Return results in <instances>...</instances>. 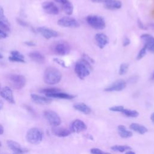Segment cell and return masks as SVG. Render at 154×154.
<instances>
[{
	"mask_svg": "<svg viewBox=\"0 0 154 154\" xmlns=\"http://www.w3.org/2000/svg\"><path fill=\"white\" fill-rule=\"evenodd\" d=\"M92 69L91 64L82 58L77 61L75 66V73L81 79H84L88 76Z\"/></svg>",
	"mask_w": 154,
	"mask_h": 154,
	"instance_id": "1",
	"label": "cell"
},
{
	"mask_svg": "<svg viewBox=\"0 0 154 154\" xmlns=\"http://www.w3.org/2000/svg\"><path fill=\"white\" fill-rule=\"evenodd\" d=\"M62 78V74L57 68L49 67L44 72L43 79L45 83L49 85H54L60 82Z\"/></svg>",
	"mask_w": 154,
	"mask_h": 154,
	"instance_id": "2",
	"label": "cell"
},
{
	"mask_svg": "<svg viewBox=\"0 0 154 154\" xmlns=\"http://www.w3.org/2000/svg\"><path fill=\"white\" fill-rule=\"evenodd\" d=\"M86 21L91 27L97 30L103 29L106 26L104 18L97 15H88L86 17Z\"/></svg>",
	"mask_w": 154,
	"mask_h": 154,
	"instance_id": "3",
	"label": "cell"
},
{
	"mask_svg": "<svg viewBox=\"0 0 154 154\" xmlns=\"http://www.w3.org/2000/svg\"><path fill=\"white\" fill-rule=\"evenodd\" d=\"M26 138L29 143L38 144L43 139V132L39 129L33 128L27 132Z\"/></svg>",
	"mask_w": 154,
	"mask_h": 154,
	"instance_id": "4",
	"label": "cell"
},
{
	"mask_svg": "<svg viewBox=\"0 0 154 154\" xmlns=\"http://www.w3.org/2000/svg\"><path fill=\"white\" fill-rule=\"evenodd\" d=\"M8 79L11 86L17 90L22 88L26 84V78L22 75L10 74L8 76Z\"/></svg>",
	"mask_w": 154,
	"mask_h": 154,
	"instance_id": "5",
	"label": "cell"
},
{
	"mask_svg": "<svg viewBox=\"0 0 154 154\" xmlns=\"http://www.w3.org/2000/svg\"><path fill=\"white\" fill-rule=\"evenodd\" d=\"M43 115L45 118L49 122V123L54 127L58 126L61 123V120L60 116L57 112H55L54 111H45L43 113Z\"/></svg>",
	"mask_w": 154,
	"mask_h": 154,
	"instance_id": "6",
	"label": "cell"
},
{
	"mask_svg": "<svg viewBox=\"0 0 154 154\" xmlns=\"http://www.w3.org/2000/svg\"><path fill=\"white\" fill-rule=\"evenodd\" d=\"M57 23L61 26L66 28H78L79 26V23L76 19L69 16H65L60 19Z\"/></svg>",
	"mask_w": 154,
	"mask_h": 154,
	"instance_id": "7",
	"label": "cell"
},
{
	"mask_svg": "<svg viewBox=\"0 0 154 154\" xmlns=\"http://www.w3.org/2000/svg\"><path fill=\"white\" fill-rule=\"evenodd\" d=\"M126 86V82L123 79H118L112 84H111L109 85L106 87L104 91H120L123 90L125 88Z\"/></svg>",
	"mask_w": 154,
	"mask_h": 154,
	"instance_id": "8",
	"label": "cell"
},
{
	"mask_svg": "<svg viewBox=\"0 0 154 154\" xmlns=\"http://www.w3.org/2000/svg\"><path fill=\"white\" fill-rule=\"evenodd\" d=\"M54 52L59 55H66L70 52V48L67 43L65 42H58L54 46Z\"/></svg>",
	"mask_w": 154,
	"mask_h": 154,
	"instance_id": "9",
	"label": "cell"
},
{
	"mask_svg": "<svg viewBox=\"0 0 154 154\" xmlns=\"http://www.w3.org/2000/svg\"><path fill=\"white\" fill-rule=\"evenodd\" d=\"M141 39L143 41L144 45L149 51L154 54V37L149 34H143L141 35Z\"/></svg>",
	"mask_w": 154,
	"mask_h": 154,
	"instance_id": "10",
	"label": "cell"
},
{
	"mask_svg": "<svg viewBox=\"0 0 154 154\" xmlns=\"http://www.w3.org/2000/svg\"><path fill=\"white\" fill-rule=\"evenodd\" d=\"M42 8L45 11L49 14L56 15L59 13V10L57 5L52 2L45 1L42 4Z\"/></svg>",
	"mask_w": 154,
	"mask_h": 154,
	"instance_id": "11",
	"label": "cell"
},
{
	"mask_svg": "<svg viewBox=\"0 0 154 154\" xmlns=\"http://www.w3.org/2000/svg\"><path fill=\"white\" fill-rule=\"evenodd\" d=\"M7 145L8 146V147L14 153H17V154H23L25 153L26 152H28V150L27 149H23L18 143L11 140H8L7 141Z\"/></svg>",
	"mask_w": 154,
	"mask_h": 154,
	"instance_id": "12",
	"label": "cell"
},
{
	"mask_svg": "<svg viewBox=\"0 0 154 154\" xmlns=\"http://www.w3.org/2000/svg\"><path fill=\"white\" fill-rule=\"evenodd\" d=\"M37 31L46 39H49L58 36V32L56 31L46 27H40L37 28Z\"/></svg>",
	"mask_w": 154,
	"mask_h": 154,
	"instance_id": "13",
	"label": "cell"
},
{
	"mask_svg": "<svg viewBox=\"0 0 154 154\" xmlns=\"http://www.w3.org/2000/svg\"><path fill=\"white\" fill-rule=\"evenodd\" d=\"M87 129V126L85 123L79 119L75 120L71 124L70 131L73 132L79 133Z\"/></svg>",
	"mask_w": 154,
	"mask_h": 154,
	"instance_id": "14",
	"label": "cell"
},
{
	"mask_svg": "<svg viewBox=\"0 0 154 154\" xmlns=\"http://www.w3.org/2000/svg\"><path fill=\"white\" fill-rule=\"evenodd\" d=\"M0 95L9 103L13 104L15 103L12 90L10 87H5L2 88L0 91Z\"/></svg>",
	"mask_w": 154,
	"mask_h": 154,
	"instance_id": "15",
	"label": "cell"
},
{
	"mask_svg": "<svg viewBox=\"0 0 154 154\" xmlns=\"http://www.w3.org/2000/svg\"><path fill=\"white\" fill-rule=\"evenodd\" d=\"M94 39L97 46L100 49H103L109 43L108 37L103 33H97L95 35Z\"/></svg>",
	"mask_w": 154,
	"mask_h": 154,
	"instance_id": "16",
	"label": "cell"
},
{
	"mask_svg": "<svg viewBox=\"0 0 154 154\" xmlns=\"http://www.w3.org/2000/svg\"><path fill=\"white\" fill-rule=\"evenodd\" d=\"M104 6L106 9L114 10L122 7V2L119 0H104Z\"/></svg>",
	"mask_w": 154,
	"mask_h": 154,
	"instance_id": "17",
	"label": "cell"
},
{
	"mask_svg": "<svg viewBox=\"0 0 154 154\" xmlns=\"http://www.w3.org/2000/svg\"><path fill=\"white\" fill-rule=\"evenodd\" d=\"M52 132L55 136L58 137H65L69 136L72 131L70 129H67L64 128H60V127H54L52 129Z\"/></svg>",
	"mask_w": 154,
	"mask_h": 154,
	"instance_id": "18",
	"label": "cell"
},
{
	"mask_svg": "<svg viewBox=\"0 0 154 154\" xmlns=\"http://www.w3.org/2000/svg\"><path fill=\"white\" fill-rule=\"evenodd\" d=\"M31 97L35 103L40 105L49 104L52 102V99L50 97H43L36 94H31Z\"/></svg>",
	"mask_w": 154,
	"mask_h": 154,
	"instance_id": "19",
	"label": "cell"
},
{
	"mask_svg": "<svg viewBox=\"0 0 154 154\" xmlns=\"http://www.w3.org/2000/svg\"><path fill=\"white\" fill-rule=\"evenodd\" d=\"M48 97H54V98H59V99H72L75 98V96L70 94L66 93H63L60 91L51 93L46 95Z\"/></svg>",
	"mask_w": 154,
	"mask_h": 154,
	"instance_id": "20",
	"label": "cell"
},
{
	"mask_svg": "<svg viewBox=\"0 0 154 154\" xmlns=\"http://www.w3.org/2000/svg\"><path fill=\"white\" fill-rule=\"evenodd\" d=\"M29 57L30 58L33 60L34 61L39 63V64H42L45 62V57L39 52L37 51H34L30 52L29 54Z\"/></svg>",
	"mask_w": 154,
	"mask_h": 154,
	"instance_id": "21",
	"label": "cell"
},
{
	"mask_svg": "<svg viewBox=\"0 0 154 154\" xmlns=\"http://www.w3.org/2000/svg\"><path fill=\"white\" fill-rule=\"evenodd\" d=\"M73 108L85 114H89L91 112V108L88 105L84 103H78L75 104L73 105Z\"/></svg>",
	"mask_w": 154,
	"mask_h": 154,
	"instance_id": "22",
	"label": "cell"
},
{
	"mask_svg": "<svg viewBox=\"0 0 154 154\" xmlns=\"http://www.w3.org/2000/svg\"><path fill=\"white\" fill-rule=\"evenodd\" d=\"M61 4V7L64 12L67 15H71L73 11V6L69 0H65Z\"/></svg>",
	"mask_w": 154,
	"mask_h": 154,
	"instance_id": "23",
	"label": "cell"
},
{
	"mask_svg": "<svg viewBox=\"0 0 154 154\" xmlns=\"http://www.w3.org/2000/svg\"><path fill=\"white\" fill-rule=\"evenodd\" d=\"M129 128L139 133L140 134H144L147 132V129L145 126L138 123H132Z\"/></svg>",
	"mask_w": 154,
	"mask_h": 154,
	"instance_id": "24",
	"label": "cell"
},
{
	"mask_svg": "<svg viewBox=\"0 0 154 154\" xmlns=\"http://www.w3.org/2000/svg\"><path fill=\"white\" fill-rule=\"evenodd\" d=\"M118 132L119 135L122 138H126L132 136V132L130 131H128L123 125H119L118 126Z\"/></svg>",
	"mask_w": 154,
	"mask_h": 154,
	"instance_id": "25",
	"label": "cell"
},
{
	"mask_svg": "<svg viewBox=\"0 0 154 154\" xmlns=\"http://www.w3.org/2000/svg\"><path fill=\"white\" fill-rule=\"evenodd\" d=\"M121 112L129 117H137L139 115V113L136 110H132L125 108H124Z\"/></svg>",
	"mask_w": 154,
	"mask_h": 154,
	"instance_id": "26",
	"label": "cell"
},
{
	"mask_svg": "<svg viewBox=\"0 0 154 154\" xmlns=\"http://www.w3.org/2000/svg\"><path fill=\"white\" fill-rule=\"evenodd\" d=\"M111 149L115 152H123L126 150H130L131 147L126 145H116L111 147Z\"/></svg>",
	"mask_w": 154,
	"mask_h": 154,
	"instance_id": "27",
	"label": "cell"
},
{
	"mask_svg": "<svg viewBox=\"0 0 154 154\" xmlns=\"http://www.w3.org/2000/svg\"><path fill=\"white\" fill-rule=\"evenodd\" d=\"M61 90L59 88H42L39 90V91L42 93H44L46 95L51 93H54L56 92L60 91Z\"/></svg>",
	"mask_w": 154,
	"mask_h": 154,
	"instance_id": "28",
	"label": "cell"
},
{
	"mask_svg": "<svg viewBox=\"0 0 154 154\" xmlns=\"http://www.w3.org/2000/svg\"><path fill=\"white\" fill-rule=\"evenodd\" d=\"M128 69H129V64L128 63H122L119 67V75H123L126 74L128 70Z\"/></svg>",
	"mask_w": 154,
	"mask_h": 154,
	"instance_id": "29",
	"label": "cell"
},
{
	"mask_svg": "<svg viewBox=\"0 0 154 154\" xmlns=\"http://www.w3.org/2000/svg\"><path fill=\"white\" fill-rule=\"evenodd\" d=\"M0 22H2L4 23H5L7 25H10V23L8 22V19H7V17H5V14H4V9L3 8L0 6Z\"/></svg>",
	"mask_w": 154,
	"mask_h": 154,
	"instance_id": "30",
	"label": "cell"
},
{
	"mask_svg": "<svg viewBox=\"0 0 154 154\" xmlns=\"http://www.w3.org/2000/svg\"><path fill=\"white\" fill-rule=\"evenodd\" d=\"M146 52H147V49L146 48L145 46H144L143 48H142L140 51H139L138 54H137V58L136 59L137 60H140L141 59H142L146 54Z\"/></svg>",
	"mask_w": 154,
	"mask_h": 154,
	"instance_id": "31",
	"label": "cell"
},
{
	"mask_svg": "<svg viewBox=\"0 0 154 154\" xmlns=\"http://www.w3.org/2000/svg\"><path fill=\"white\" fill-rule=\"evenodd\" d=\"M90 153L91 154H110L109 153L105 152L98 148H92L90 150Z\"/></svg>",
	"mask_w": 154,
	"mask_h": 154,
	"instance_id": "32",
	"label": "cell"
},
{
	"mask_svg": "<svg viewBox=\"0 0 154 154\" xmlns=\"http://www.w3.org/2000/svg\"><path fill=\"white\" fill-rule=\"evenodd\" d=\"M10 54H11V56L24 60V56L21 53H20L19 52H18L17 51H13L11 52Z\"/></svg>",
	"mask_w": 154,
	"mask_h": 154,
	"instance_id": "33",
	"label": "cell"
},
{
	"mask_svg": "<svg viewBox=\"0 0 154 154\" xmlns=\"http://www.w3.org/2000/svg\"><path fill=\"white\" fill-rule=\"evenodd\" d=\"M109 110L111 111H114V112H122V110L124 109V107L122 105L119 106H114L112 107H110Z\"/></svg>",
	"mask_w": 154,
	"mask_h": 154,
	"instance_id": "34",
	"label": "cell"
},
{
	"mask_svg": "<svg viewBox=\"0 0 154 154\" xmlns=\"http://www.w3.org/2000/svg\"><path fill=\"white\" fill-rule=\"evenodd\" d=\"M0 29L4 31H10V27L8 25H6L5 23L0 22Z\"/></svg>",
	"mask_w": 154,
	"mask_h": 154,
	"instance_id": "35",
	"label": "cell"
},
{
	"mask_svg": "<svg viewBox=\"0 0 154 154\" xmlns=\"http://www.w3.org/2000/svg\"><path fill=\"white\" fill-rule=\"evenodd\" d=\"M8 59L11 61H13V62H20V63H25V60L23 59H20L17 57H14L13 56H10L9 57Z\"/></svg>",
	"mask_w": 154,
	"mask_h": 154,
	"instance_id": "36",
	"label": "cell"
},
{
	"mask_svg": "<svg viewBox=\"0 0 154 154\" xmlns=\"http://www.w3.org/2000/svg\"><path fill=\"white\" fill-rule=\"evenodd\" d=\"M53 60H54V61H55V62L57 63V64L61 65V66H63V67H66V64H65V62H64L63 60H61V59H60V58H55L53 59Z\"/></svg>",
	"mask_w": 154,
	"mask_h": 154,
	"instance_id": "37",
	"label": "cell"
},
{
	"mask_svg": "<svg viewBox=\"0 0 154 154\" xmlns=\"http://www.w3.org/2000/svg\"><path fill=\"white\" fill-rule=\"evenodd\" d=\"M131 43V40L128 37H125L124 38L123 40V46H128Z\"/></svg>",
	"mask_w": 154,
	"mask_h": 154,
	"instance_id": "38",
	"label": "cell"
},
{
	"mask_svg": "<svg viewBox=\"0 0 154 154\" xmlns=\"http://www.w3.org/2000/svg\"><path fill=\"white\" fill-rule=\"evenodd\" d=\"M137 23H138V27H139L140 29H147V28L143 25V23H142V22H141L140 19H138Z\"/></svg>",
	"mask_w": 154,
	"mask_h": 154,
	"instance_id": "39",
	"label": "cell"
},
{
	"mask_svg": "<svg viewBox=\"0 0 154 154\" xmlns=\"http://www.w3.org/2000/svg\"><path fill=\"white\" fill-rule=\"evenodd\" d=\"M17 23L19 25H22L23 26H26L28 25V24L26 22L21 20L20 19H17Z\"/></svg>",
	"mask_w": 154,
	"mask_h": 154,
	"instance_id": "40",
	"label": "cell"
},
{
	"mask_svg": "<svg viewBox=\"0 0 154 154\" xmlns=\"http://www.w3.org/2000/svg\"><path fill=\"white\" fill-rule=\"evenodd\" d=\"M8 35L7 33H5L4 31L0 29V39H3L6 37H7Z\"/></svg>",
	"mask_w": 154,
	"mask_h": 154,
	"instance_id": "41",
	"label": "cell"
},
{
	"mask_svg": "<svg viewBox=\"0 0 154 154\" xmlns=\"http://www.w3.org/2000/svg\"><path fill=\"white\" fill-rule=\"evenodd\" d=\"M25 44L27 46H35V43L32 41H27V42H25Z\"/></svg>",
	"mask_w": 154,
	"mask_h": 154,
	"instance_id": "42",
	"label": "cell"
},
{
	"mask_svg": "<svg viewBox=\"0 0 154 154\" xmlns=\"http://www.w3.org/2000/svg\"><path fill=\"white\" fill-rule=\"evenodd\" d=\"M24 106H25V108H26L28 111H29V112H32V113H34V112L33 109H32L30 106H28V105H24Z\"/></svg>",
	"mask_w": 154,
	"mask_h": 154,
	"instance_id": "43",
	"label": "cell"
},
{
	"mask_svg": "<svg viewBox=\"0 0 154 154\" xmlns=\"http://www.w3.org/2000/svg\"><path fill=\"white\" fill-rule=\"evenodd\" d=\"M91 2H95V3H99V2H103L104 0H91Z\"/></svg>",
	"mask_w": 154,
	"mask_h": 154,
	"instance_id": "44",
	"label": "cell"
},
{
	"mask_svg": "<svg viewBox=\"0 0 154 154\" xmlns=\"http://www.w3.org/2000/svg\"><path fill=\"white\" fill-rule=\"evenodd\" d=\"M4 133V128L3 126L0 124V135Z\"/></svg>",
	"mask_w": 154,
	"mask_h": 154,
	"instance_id": "45",
	"label": "cell"
},
{
	"mask_svg": "<svg viewBox=\"0 0 154 154\" xmlns=\"http://www.w3.org/2000/svg\"><path fill=\"white\" fill-rule=\"evenodd\" d=\"M150 120L152 122V123L154 124V112L150 116Z\"/></svg>",
	"mask_w": 154,
	"mask_h": 154,
	"instance_id": "46",
	"label": "cell"
},
{
	"mask_svg": "<svg viewBox=\"0 0 154 154\" xmlns=\"http://www.w3.org/2000/svg\"><path fill=\"white\" fill-rule=\"evenodd\" d=\"M3 105H4V103L2 100H0V111H1L2 107H3Z\"/></svg>",
	"mask_w": 154,
	"mask_h": 154,
	"instance_id": "47",
	"label": "cell"
},
{
	"mask_svg": "<svg viewBox=\"0 0 154 154\" xmlns=\"http://www.w3.org/2000/svg\"><path fill=\"white\" fill-rule=\"evenodd\" d=\"M125 154H135V153L134 152H132V151H131V150H129V151H128V152H127Z\"/></svg>",
	"mask_w": 154,
	"mask_h": 154,
	"instance_id": "48",
	"label": "cell"
},
{
	"mask_svg": "<svg viewBox=\"0 0 154 154\" xmlns=\"http://www.w3.org/2000/svg\"><path fill=\"white\" fill-rule=\"evenodd\" d=\"M56 2H59V3H62L63 1H64L65 0H55Z\"/></svg>",
	"mask_w": 154,
	"mask_h": 154,
	"instance_id": "49",
	"label": "cell"
},
{
	"mask_svg": "<svg viewBox=\"0 0 154 154\" xmlns=\"http://www.w3.org/2000/svg\"><path fill=\"white\" fill-rule=\"evenodd\" d=\"M152 80L154 81V73H153V75H152Z\"/></svg>",
	"mask_w": 154,
	"mask_h": 154,
	"instance_id": "50",
	"label": "cell"
},
{
	"mask_svg": "<svg viewBox=\"0 0 154 154\" xmlns=\"http://www.w3.org/2000/svg\"><path fill=\"white\" fill-rule=\"evenodd\" d=\"M3 58V56H2V55L0 54V59H1V58Z\"/></svg>",
	"mask_w": 154,
	"mask_h": 154,
	"instance_id": "51",
	"label": "cell"
},
{
	"mask_svg": "<svg viewBox=\"0 0 154 154\" xmlns=\"http://www.w3.org/2000/svg\"><path fill=\"white\" fill-rule=\"evenodd\" d=\"M1 146V143L0 142V146Z\"/></svg>",
	"mask_w": 154,
	"mask_h": 154,
	"instance_id": "52",
	"label": "cell"
}]
</instances>
